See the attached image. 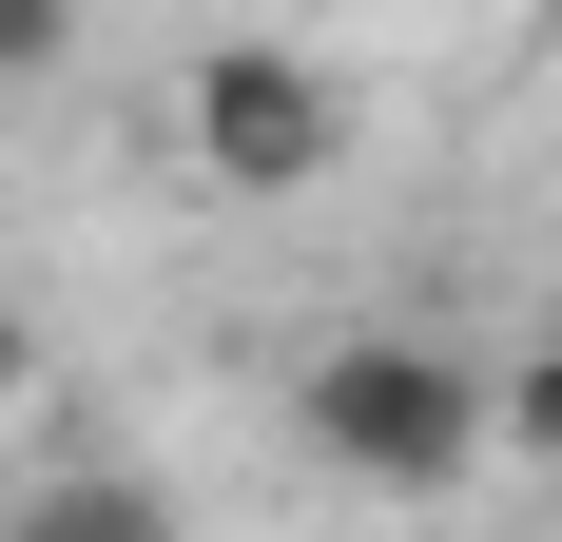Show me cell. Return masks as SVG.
Listing matches in <instances>:
<instances>
[{
    "mask_svg": "<svg viewBox=\"0 0 562 542\" xmlns=\"http://www.w3.org/2000/svg\"><path fill=\"white\" fill-rule=\"evenodd\" d=\"M291 445L369 504H427L485 465V369H465L447 329H330L311 369H291Z\"/></svg>",
    "mask_w": 562,
    "mask_h": 542,
    "instance_id": "1",
    "label": "cell"
},
{
    "mask_svg": "<svg viewBox=\"0 0 562 542\" xmlns=\"http://www.w3.org/2000/svg\"><path fill=\"white\" fill-rule=\"evenodd\" d=\"M175 136H194V174H214V194H311V174L349 156V78H330L311 39H194Z\"/></svg>",
    "mask_w": 562,
    "mask_h": 542,
    "instance_id": "2",
    "label": "cell"
},
{
    "mask_svg": "<svg viewBox=\"0 0 562 542\" xmlns=\"http://www.w3.org/2000/svg\"><path fill=\"white\" fill-rule=\"evenodd\" d=\"M0 542H194V523H175L156 465H40V485L0 504Z\"/></svg>",
    "mask_w": 562,
    "mask_h": 542,
    "instance_id": "3",
    "label": "cell"
},
{
    "mask_svg": "<svg viewBox=\"0 0 562 542\" xmlns=\"http://www.w3.org/2000/svg\"><path fill=\"white\" fill-rule=\"evenodd\" d=\"M485 445H505V465H562V329L524 369H485Z\"/></svg>",
    "mask_w": 562,
    "mask_h": 542,
    "instance_id": "4",
    "label": "cell"
},
{
    "mask_svg": "<svg viewBox=\"0 0 562 542\" xmlns=\"http://www.w3.org/2000/svg\"><path fill=\"white\" fill-rule=\"evenodd\" d=\"M78 58V0H0V78H58Z\"/></svg>",
    "mask_w": 562,
    "mask_h": 542,
    "instance_id": "5",
    "label": "cell"
},
{
    "mask_svg": "<svg viewBox=\"0 0 562 542\" xmlns=\"http://www.w3.org/2000/svg\"><path fill=\"white\" fill-rule=\"evenodd\" d=\"M20 407H40V329L0 310V427H20Z\"/></svg>",
    "mask_w": 562,
    "mask_h": 542,
    "instance_id": "6",
    "label": "cell"
}]
</instances>
